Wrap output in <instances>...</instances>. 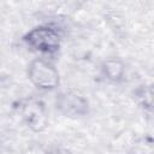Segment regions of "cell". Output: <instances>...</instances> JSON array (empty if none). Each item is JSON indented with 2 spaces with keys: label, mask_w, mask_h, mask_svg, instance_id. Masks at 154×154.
<instances>
[{
  "label": "cell",
  "mask_w": 154,
  "mask_h": 154,
  "mask_svg": "<svg viewBox=\"0 0 154 154\" xmlns=\"http://www.w3.org/2000/svg\"><path fill=\"white\" fill-rule=\"evenodd\" d=\"M24 42L38 53L54 54L60 47V34L54 26L40 25L25 34Z\"/></svg>",
  "instance_id": "obj_1"
},
{
  "label": "cell",
  "mask_w": 154,
  "mask_h": 154,
  "mask_svg": "<svg viewBox=\"0 0 154 154\" xmlns=\"http://www.w3.org/2000/svg\"><path fill=\"white\" fill-rule=\"evenodd\" d=\"M28 76L31 83L42 90L55 89L59 84L58 70L52 63L45 59L32 60L28 69Z\"/></svg>",
  "instance_id": "obj_2"
},
{
  "label": "cell",
  "mask_w": 154,
  "mask_h": 154,
  "mask_svg": "<svg viewBox=\"0 0 154 154\" xmlns=\"http://www.w3.org/2000/svg\"><path fill=\"white\" fill-rule=\"evenodd\" d=\"M57 108L66 117H81L88 113L89 103L76 91H64L57 97Z\"/></svg>",
  "instance_id": "obj_3"
},
{
  "label": "cell",
  "mask_w": 154,
  "mask_h": 154,
  "mask_svg": "<svg viewBox=\"0 0 154 154\" xmlns=\"http://www.w3.org/2000/svg\"><path fill=\"white\" fill-rule=\"evenodd\" d=\"M23 114L29 126L36 131L42 130L47 124V118L43 106L38 102H29L28 105H25Z\"/></svg>",
  "instance_id": "obj_4"
},
{
  "label": "cell",
  "mask_w": 154,
  "mask_h": 154,
  "mask_svg": "<svg viewBox=\"0 0 154 154\" xmlns=\"http://www.w3.org/2000/svg\"><path fill=\"white\" fill-rule=\"evenodd\" d=\"M102 73L103 76L112 82H119L123 79L125 75L124 64L119 59H107L102 64Z\"/></svg>",
  "instance_id": "obj_5"
},
{
  "label": "cell",
  "mask_w": 154,
  "mask_h": 154,
  "mask_svg": "<svg viewBox=\"0 0 154 154\" xmlns=\"http://www.w3.org/2000/svg\"><path fill=\"white\" fill-rule=\"evenodd\" d=\"M46 154H71V152L65 148H61V147H54V148H51L49 150H47Z\"/></svg>",
  "instance_id": "obj_6"
}]
</instances>
